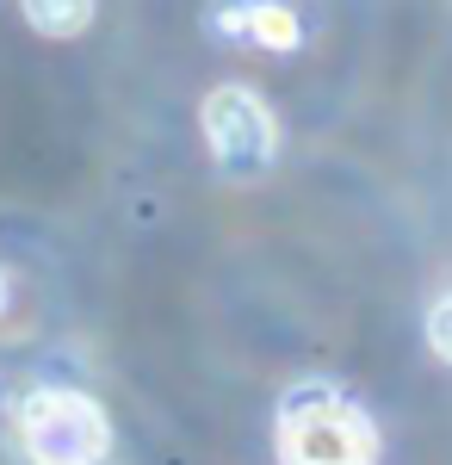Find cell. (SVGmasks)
I'll use <instances>...</instances> for the list:
<instances>
[{"instance_id":"obj_1","label":"cell","mask_w":452,"mask_h":465,"mask_svg":"<svg viewBox=\"0 0 452 465\" xmlns=\"http://www.w3.org/2000/svg\"><path fill=\"white\" fill-rule=\"evenodd\" d=\"M279 460L285 465H378V429L348 397L298 391L279 410Z\"/></svg>"},{"instance_id":"obj_2","label":"cell","mask_w":452,"mask_h":465,"mask_svg":"<svg viewBox=\"0 0 452 465\" xmlns=\"http://www.w3.org/2000/svg\"><path fill=\"white\" fill-rule=\"evenodd\" d=\"M19 434L37 465H100L112 447L105 410L81 391H37L19 410Z\"/></svg>"},{"instance_id":"obj_3","label":"cell","mask_w":452,"mask_h":465,"mask_svg":"<svg viewBox=\"0 0 452 465\" xmlns=\"http://www.w3.org/2000/svg\"><path fill=\"white\" fill-rule=\"evenodd\" d=\"M205 143L230 180H254L273 168L279 124H273V112H267L260 94H248V87H211L205 94Z\"/></svg>"},{"instance_id":"obj_4","label":"cell","mask_w":452,"mask_h":465,"mask_svg":"<svg viewBox=\"0 0 452 465\" xmlns=\"http://www.w3.org/2000/svg\"><path fill=\"white\" fill-rule=\"evenodd\" d=\"M223 6H236V13H242V19H230L223 32L254 37V44H267V50H291V44L304 37L298 13H291L285 0H223Z\"/></svg>"},{"instance_id":"obj_5","label":"cell","mask_w":452,"mask_h":465,"mask_svg":"<svg viewBox=\"0 0 452 465\" xmlns=\"http://www.w3.org/2000/svg\"><path fill=\"white\" fill-rule=\"evenodd\" d=\"M19 6H25L32 32L44 37H81L93 19V0H19Z\"/></svg>"},{"instance_id":"obj_6","label":"cell","mask_w":452,"mask_h":465,"mask_svg":"<svg viewBox=\"0 0 452 465\" xmlns=\"http://www.w3.org/2000/svg\"><path fill=\"white\" fill-rule=\"evenodd\" d=\"M427 348L452 366V298H440V304L427 311Z\"/></svg>"},{"instance_id":"obj_7","label":"cell","mask_w":452,"mask_h":465,"mask_svg":"<svg viewBox=\"0 0 452 465\" xmlns=\"http://www.w3.org/2000/svg\"><path fill=\"white\" fill-rule=\"evenodd\" d=\"M0 304H6V273H0Z\"/></svg>"}]
</instances>
